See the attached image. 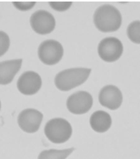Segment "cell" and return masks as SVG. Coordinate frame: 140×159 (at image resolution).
<instances>
[{
	"label": "cell",
	"instance_id": "obj_6",
	"mask_svg": "<svg viewBox=\"0 0 140 159\" xmlns=\"http://www.w3.org/2000/svg\"><path fill=\"white\" fill-rule=\"evenodd\" d=\"M30 24L36 34L45 35L51 34L54 30L56 20L50 12L40 10L31 16Z\"/></svg>",
	"mask_w": 140,
	"mask_h": 159
},
{
	"label": "cell",
	"instance_id": "obj_1",
	"mask_svg": "<svg viewBox=\"0 0 140 159\" xmlns=\"http://www.w3.org/2000/svg\"><path fill=\"white\" fill-rule=\"evenodd\" d=\"M93 21L96 28L103 33L117 31L122 22L120 12L110 4L102 5L95 11Z\"/></svg>",
	"mask_w": 140,
	"mask_h": 159
},
{
	"label": "cell",
	"instance_id": "obj_3",
	"mask_svg": "<svg viewBox=\"0 0 140 159\" xmlns=\"http://www.w3.org/2000/svg\"><path fill=\"white\" fill-rule=\"evenodd\" d=\"M73 129L71 124L63 118H53L44 127V134L55 144H62L71 138Z\"/></svg>",
	"mask_w": 140,
	"mask_h": 159
},
{
	"label": "cell",
	"instance_id": "obj_15",
	"mask_svg": "<svg viewBox=\"0 0 140 159\" xmlns=\"http://www.w3.org/2000/svg\"><path fill=\"white\" fill-rule=\"evenodd\" d=\"M10 40L6 33L0 31V57L3 56L10 48Z\"/></svg>",
	"mask_w": 140,
	"mask_h": 159
},
{
	"label": "cell",
	"instance_id": "obj_4",
	"mask_svg": "<svg viewBox=\"0 0 140 159\" xmlns=\"http://www.w3.org/2000/svg\"><path fill=\"white\" fill-rule=\"evenodd\" d=\"M38 56L41 62L46 65H55L63 57V47L56 40L48 39L42 42L38 49Z\"/></svg>",
	"mask_w": 140,
	"mask_h": 159
},
{
	"label": "cell",
	"instance_id": "obj_5",
	"mask_svg": "<svg viewBox=\"0 0 140 159\" xmlns=\"http://www.w3.org/2000/svg\"><path fill=\"white\" fill-rule=\"evenodd\" d=\"M97 52L99 57L104 62H115L122 55L123 45L117 38L108 37L99 43Z\"/></svg>",
	"mask_w": 140,
	"mask_h": 159
},
{
	"label": "cell",
	"instance_id": "obj_9",
	"mask_svg": "<svg viewBox=\"0 0 140 159\" xmlns=\"http://www.w3.org/2000/svg\"><path fill=\"white\" fill-rule=\"evenodd\" d=\"M42 80L40 75L34 71L23 73L17 80V88L24 95H34L40 90Z\"/></svg>",
	"mask_w": 140,
	"mask_h": 159
},
{
	"label": "cell",
	"instance_id": "obj_8",
	"mask_svg": "<svg viewBox=\"0 0 140 159\" xmlns=\"http://www.w3.org/2000/svg\"><path fill=\"white\" fill-rule=\"evenodd\" d=\"M43 121V114L35 109H27L20 112L17 122L22 131L34 134L39 129Z\"/></svg>",
	"mask_w": 140,
	"mask_h": 159
},
{
	"label": "cell",
	"instance_id": "obj_17",
	"mask_svg": "<svg viewBox=\"0 0 140 159\" xmlns=\"http://www.w3.org/2000/svg\"><path fill=\"white\" fill-rule=\"evenodd\" d=\"M36 4V2H13V5L17 10L22 11H29Z\"/></svg>",
	"mask_w": 140,
	"mask_h": 159
},
{
	"label": "cell",
	"instance_id": "obj_11",
	"mask_svg": "<svg viewBox=\"0 0 140 159\" xmlns=\"http://www.w3.org/2000/svg\"><path fill=\"white\" fill-rule=\"evenodd\" d=\"M22 59H14L0 62V85H8L19 72Z\"/></svg>",
	"mask_w": 140,
	"mask_h": 159
},
{
	"label": "cell",
	"instance_id": "obj_2",
	"mask_svg": "<svg viewBox=\"0 0 140 159\" xmlns=\"http://www.w3.org/2000/svg\"><path fill=\"white\" fill-rule=\"evenodd\" d=\"M91 72L92 69L86 68L65 69L56 75L55 85L60 91L68 92L84 83Z\"/></svg>",
	"mask_w": 140,
	"mask_h": 159
},
{
	"label": "cell",
	"instance_id": "obj_10",
	"mask_svg": "<svg viewBox=\"0 0 140 159\" xmlns=\"http://www.w3.org/2000/svg\"><path fill=\"white\" fill-rule=\"evenodd\" d=\"M100 104L111 110L115 111L122 104V93L119 88L113 85H108L102 87L98 96Z\"/></svg>",
	"mask_w": 140,
	"mask_h": 159
},
{
	"label": "cell",
	"instance_id": "obj_7",
	"mask_svg": "<svg viewBox=\"0 0 140 159\" xmlns=\"http://www.w3.org/2000/svg\"><path fill=\"white\" fill-rule=\"evenodd\" d=\"M93 98L92 95L85 91H79L68 98L67 108L73 114L82 115L91 110Z\"/></svg>",
	"mask_w": 140,
	"mask_h": 159
},
{
	"label": "cell",
	"instance_id": "obj_18",
	"mask_svg": "<svg viewBox=\"0 0 140 159\" xmlns=\"http://www.w3.org/2000/svg\"><path fill=\"white\" fill-rule=\"evenodd\" d=\"M0 109H1V102H0Z\"/></svg>",
	"mask_w": 140,
	"mask_h": 159
},
{
	"label": "cell",
	"instance_id": "obj_13",
	"mask_svg": "<svg viewBox=\"0 0 140 159\" xmlns=\"http://www.w3.org/2000/svg\"><path fill=\"white\" fill-rule=\"evenodd\" d=\"M75 151V148L64 149V150H46L40 152L38 159H66L72 152Z\"/></svg>",
	"mask_w": 140,
	"mask_h": 159
},
{
	"label": "cell",
	"instance_id": "obj_12",
	"mask_svg": "<svg viewBox=\"0 0 140 159\" xmlns=\"http://www.w3.org/2000/svg\"><path fill=\"white\" fill-rule=\"evenodd\" d=\"M112 124V119L109 113L103 111H95L91 116V128L97 133H104L109 130Z\"/></svg>",
	"mask_w": 140,
	"mask_h": 159
},
{
	"label": "cell",
	"instance_id": "obj_16",
	"mask_svg": "<svg viewBox=\"0 0 140 159\" xmlns=\"http://www.w3.org/2000/svg\"><path fill=\"white\" fill-rule=\"evenodd\" d=\"M49 4L53 10L56 11H65L71 7L72 2H49Z\"/></svg>",
	"mask_w": 140,
	"mask_h": 159
},
{
	"label": "cell",
	"instance_id": "obj_14",
	"mask_svg": "<svg viewBox=\"0 0 140 159\" xmlns=\"http://www.w3.org/2000/svg\"><path fill=\"white\" fill-rule=\"evenodd\" d=\"M127 36L131 41L140 44V21H134L127 28Z\"/></svg>",
	"mask_w": 140,
	"mask_h": 159
}]
</instances>
